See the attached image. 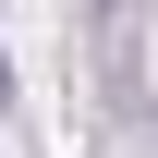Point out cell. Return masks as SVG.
Here are the masks:
<instances>
[{
	"mask_svg": "<svg viewBox=\"0 0 158 158\" xmlns=\"http://www.w3.org/2000/svg\"><path fill=\"white\" fill-rule=\"evenodd\" d=\"M0 98H12V61H0Z\"/></svg>",
	"mask_w": 158,
	"mask_h": 158,
	"instance_id": "obj_1",
	"label": "cell"
}]
</instances>
